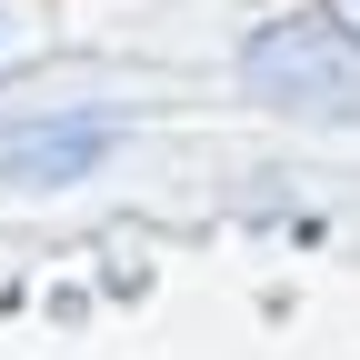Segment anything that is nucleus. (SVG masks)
<instances>
[{"label":"nucleus","mask_w":360,"mask_h":360,"mask_svg":"<svg viewBox=\"0 0 360 360\" xmlns=\"http://www.w3.org/2000/svg\"><path fill=\"white\" fill-rule=\"evenodd\" d=\"M250 80L270 90V101H330V90H360V60H350V40L290 20V30L250 40Z\"/></svg>","instance_id":"f257e3e1"},{"label":"nucleus","mask_w":360,"mask_h":360,"mask_svg":"<svg viewBox=\"0 0 360 360\" xmlns=\"http://www.w3.org/2000/svg\"><path fill=\"white\" fill-rule=\"evenodd\" d=\"M120 130L110 120H60V130H20V141H0V170L11 180H80V170H101L110 160Z\"/></svg>","instance_id":"f03ea898"},{"label":"nucleus","mask_w":360,"mask_h":360,"mask_svg":"<svg viewBox=\"0 0 360 360\" xmlns=\"http://www.w3.org/2000/svg\"><path fill=\"white\" fill-rule=\"evenodd\" d=\"M350 11H360V0H350Z\"/></svg>","instance_id":"7ed1b4c3"}]
</instances>
